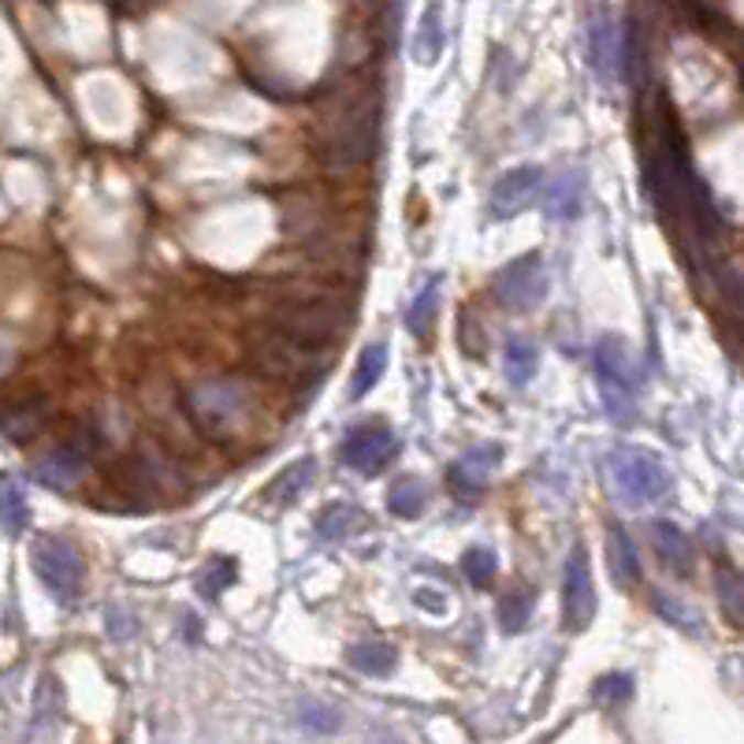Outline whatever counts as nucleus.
<instances>
[{"instance_id":"3","label":"nucleus","mask_w":744,"mask_h":744,"mask_svg":"<svg viewBox=\"0 0 744 744\" xmlns=\"http://www.w3.org/2000/svg\"><path fill=\"white\" fill-rule=\"evenodd\" d=\"M183 406L190 414L194 428H201L217 444H231L234 436H242L250 428L258 403L253 391L234 376H209L201 384H194L183 395Z\"/></svg>"},{"instance_id":"15","label":"nucleus","mask_w":744,"mask_h":744,"mask_svg":"<svg viewBox=\"0 0 744 744\" xmlns=\"http://www.w3.org/2000/svg\"><path fill=\"white\" fill-rule=\"evenodd\" d=\"M589 48H592L595 75H600L603 83H611V78L622 72V26L614 23L611 12H600V15L592 19Z\"/></svg>"},{"instance_id":"8","label":"nucleus","mask_w":744,"mask_h":744,"mask_svg":"<svg viewBox=\"0 0 744 744\" xmlns=\"http://www.w3.org/2000/svg\"><path fill=\"white\" fill-rule=\"evenodd\" d=\"M31 566L37 573V581L61 603H75L86 581V562L72 544L61 536H37L31 547Z\"/></svg>"},{"instance_id":"36","label":"nucleus","mask_w":744,"mask_h":744,"mask_svg":"<svg viewBox=\"0 0 744 744\" xmlns=\"http://www.w3.org/2000/svg\"><path fill=\"white\" fill-rule=\"evenodd\" d=\"M302 722L306 726H313V730H320V733H328V730H336L339 726V714L331 711V708H325V703H302Z\"/></svg>"},{"instance_id":"30","label":"nucleus","mask_w":744,"mask_h":744,"mask_svg":"<svg viewBox=\"0 0 744 744\" xmlns=\"http://www.w3.org/2000/svg\"><path fill=\"white\" fill-rule=\"evenodd\" d=\"M714 589H719V603L726 622L733 630H741V573L733 570V566H722V570L714 573Z\"/></svg>"},{"instance_id":"12","label":"nucleus","mask_w":744,"mask_h":744,"mask_svg":"<svg viewBox=\"0 0 744 744\" xmlns=\"http://www.w3.org/2000/svg\"><path fill=\"white\" fill-rule=\"evenodd\" d=\"M86 473H90V455H86L75 439L72 444H56L53 450H45V455L34 458V477L45 488L72 492V488H78L86 481Z\"/></svg>"},{"instance_id":"22","label":"nucleus","mask_w":744,"mask_h":744,"mask_svg":"<svg viewBox=\"0 0 744 744\" xmlns=\"http://www.w3.org/2000/svg\"><path fill=\"white\" fill-rule=\"evenodd\" d=\"M347 663L358 674H365V678H387V674L395 670V663H398V652L391 648V644L365 641V644H354V648L347 652Z\"/></svg>"},{"instance_id":"35","label":"nucleus","mask_w":744,"mask_h":744,"mask_svg":"<svg viewBox=\"0 0 744 744\" xmlns=\"http://www.w3.org/2000/svg\"><path fill=\"white\" fill-rule=\"evenodd\" d=\"M458 347H462L469 358H484V325H477L473 313L458 317Z\"/></svg>"},{"instance_id":"6","label":"nucleus","mask_w":744,"mask_h":744,"mask_svg":"<svg viewBox=\"0 0 744 744\" xmlns=\"http://www.w3.org/2000/svg\"><path fill=\"white\" fill-rule=\"evenodd\" d=\"M611 481L625 503L648 506L670 492V473L648 447H614L611 450Z\"/></svg>"},{"instance_id":"18","label":"nucleus","mask_w":744,"mask_h":744,"mask_svg":"<svg viewBox=\"0 0 744 744\" xmlns=\"http://www.w3.org/2000/svg\"><path fill=\"white\" fill-rule=\"evenodd\" d=\"M606 566H611V577L619 589H636L641 584V555L630 540L622 525L606 528Z\"/></svg>"},{"instance_id":"10","label":"nucleus","mask_w":744,"mask_h":744,"mask_svg":"<svg viewBox=\"0 0 744 744\" xmlns=\"http://www.w3.org/2000/svg\"><path fill=\"white\" fill-rule=\"evenodd\" d=\"M398 455V439L387 425H361L354 428L339 447L342 466H350L361 477H376L395 462Z\"/></svg>"},{"instance_id":"23","label":"nucleus","mask_w":744,"mask_h":744,"mask_svg":"<svg viewBox=\"0 0 744 744\" xmlns=\"http://www.w3.org/2000/svg\"><path fill=\"white\" fill-rule=\"evenodd\" d=\"M384 369H387V347H384V342H369V347L361 350V358H358L354 376H350V403L365 398L369 391L376 387V380L384 376Z\"/></svg>"},{"instance_id":"17","label":"nucleus","mask_w":744,"mask_h":744,"mask_svg":"<svg viewBox=\"0 0 744 744\" xmlns=\"http://www.w3.org/2000/svg\"><path fill=\"white\" fill-rule=\"evenodd\" d=\"M652 547L659 555V562L667 566L674 577H692V540L685 528H678L674 522H652Z\"/></svg>"},{"instance_id":"27","label":"nucleus","mask_w":744,"mask_h":744,"mask_svg":"<svg viewBox=\"0 0 744 744\" xmlns=\"http://www.w3.org/2000/svg\"><path fill=\"white\" fill-rule=\"evenodd\" d=\"M387 506L395 517H417L420 511H425V484L417 481V477H398L395 484H391L387 492Z\"/></svg>"},{"instance_id":"31","label":"nucleus","mask_w":744,"mask_h":744,"mask_svg":"<svg viewBox=\"0 0 744 744\" xmlns=\"http://www.w3.org/2000/svg\"><path fill=\"white\" fill-rule=\"evenodd\" d=\"M528 614H533V592H506L503 600H499V625H503L506 633H522Z\"/></svg>"},{"instance_id":"25","label":"nucleus","mask_w":744,"mask_h":744,"mask_svg":"<svg viewBox=\"0 0 744 744\" xmlns=\"http://www.w3.org/2000/svg\"><path fill=\"white\" fill-rule=\"evenodd\" d=\"M313 473H317V462H313V458H302V462H295L291 469H283L276 481H272L269 499H272V503H280V506H291L309 488Z\"/></svg>"},{"instance_id":"34","label":"nucleus","mask_w":744,"mask_h":744,"mask_svg":"<svg viewBox=\"0 0 744 744\" xmlns=\"http://www.w3.org/2000/svg\"><path fill=\"white\" fill-rule=\"evenodd\" d=\"M633 697V678L630 674H603L600 681H595V700L606 703V708H619Z\"/></svg>"},{"instance_id":"26","label":"nucleus","mask_w":744,"mask_h":744,"mask_svg":"<svg viewBox=\"0 0 744 744\" xmlns=\"http://www.w3.org/2000/svg\"><path fill=\"white\" fill-rule=\"evenodd\" d=\"M652 606H655V614H663L670 625H678L681 633H692V636H700L703 633V619L697 611H692L689 603L685 600H678V595H670V592H655L652 595Z\"/></svg>"},{"instance_id":"21","label":"nucleus","mask_w":744,"mask_h":744,"mask_svg":"<svg viewBox=\"0 0 744 744\" xmlns=\"http://www.w3.org/2000/svg\"><path fill=\"white\" fill-rule=\"evenodd\" d=\"M26 522H31V506H26L23 484L12 473H0V528L8 536H23Z\"/></svg>"},{"instance_id":"1","label":"nucleus","mask_w":744,"mask_h":744,"mask_svg":"<svg viewBox=\"0 0 744 744\" xmlns=\"http://www.w3.org/2000/svg\"><path fill=\"white\" fill-rule=\"evenodd\" d=\"M644 175H648V194L667 223H692L700 239H714L719 231V212H714L711 190L703 179L692 172L689 150L674 123L670 112H663L659 127H655V142L644 153Z\"/></svg>"},{"instance_id":"4","label":"nucleus","mask_w":744,"mask_h":744,"mask_svg":"<svg viewBox=\"0 0 744 744\" xmlns=\"http://www.w3.org/2000/svg\"><path fill=\"white\" fill-rule=\"evenodd\" d=\"M350 320H354V306H350L347 298L331 295V291H313V295L287 298L272 309V325H276L283 336L306 342L313 350H325L331 342H339L350 331Z\"/></svg>"},{"instance_id":"11","label":"nucleus","mask_w":744,"mask_h":744,"mask_svg":"<svg viewBox=\"0 0 744 744\" xmlns=\"http://www.w3.org/2000/svg\"><path fill=\"white\" fill-rule=\"evenodd\" d=\"M595 589H592V570H589V551L573 547L570 562H566L562 577V625L566 633H584L595 619Z\"/></svg>"},{"instance_id":"33","label":"nucleus","mask_w":744,"mask_h":744,"mask_svg":"<svg viewBox=\"0 0 744 744\" xmlns=\"http://www.w3.org/2000/svg\"><path fill=\"white\" fill-rule=\"evenodd\" d=\"M231 581H234V562L231 558H217V562L205 566V573L198 577V592L209 595V600H217Z\"/></svg>"},{"instance_id":"7","label":"nucleus","mask_w":744,"mask_h":744,"mask_svg":"<svg viewBox=\"0 0 744 744\" xmlns=\"http://www.w3.org/2000/svg\"><path fill=\"white\" fill-rule=\"evenodd\" d=\"M253 365H258L269 380H317L320 369H325V350H313L306 342L283 336V331H264V336L253 342Z\"/></svg>"},{"instance_id":"28","label":"nucleus","mask_w":744,"mask_h":744,"mask_svg":"<svg viewBox=\"0 0 744 744\" xmlns=\"http://www.w3.org/2000/svg\"><path fill=\"white\" fill-rule=\"evenodd\" d=\"M536 365H540V354L528 339H511L506 342V380L517 387H525L528 380L536 376Z\"/></svg>"},{"instance_id":"29","label":"nucleus","mask_w":744,"mask_h":744,"mask_svg":"<svg viewBox=\"0 0 744 744\" xmlns=\"http://www.w3.org/2000/svg\"><path fill=\"white\" fill-rule=\"evenodd\" d=\"M462 573H466V581L473 584V589H488V584L495 581V573H499V555L488 544L469 547V551L462 555Z\"/></svg>"},{"instance_id":"5","label":"nucleus","mask_w":744,"mask_h":744,"mask_svg":"<svg viewBox=\"0 0 744 744\" xmlns=\"http://www.w3.org/2000/svg\"><path fill=\"white\" fill-rule=\"evenodd\" d=\"M595 384H600V403L619 425L636 414V369L622 336H603L595 342Z\"/></svg>"},{"instance_id":"16","label":"nucleus","mask_w":744,"mask_h":744,"mask_svg":"<svg viewBox=\"0 0 744 744\" xmlns=\"http://www.w3.org/2000/svg\"><path fill=\"white\" fill-rule=\"evenodd\" d=\"M53 406L45 398H31V403H15L0 414V436L12 439V444H34L37 436L48 428Z\"/></svg>"},{"instance_id":"13","label":"nucleus","mask_w":744,"mask_h":744,"mask_svg":"<svg viewBox=\"0 0 744 744\" xmlns=\"http://www.w3.org/2000/svg\"><path fill=\"white\" fill-rule=\"evenodd\" d=\"M544 183V172L536 164H522V168H511L499 175V183L492 186V198H488V209H492L495 220H511L525 209L528 201L536 198Z\"/></svg>"},{"instance_id":"14","label":"nucleus","mask_w":744,"mask_h":744,"mask_svg":"<svg viewBox=\"0 0 744 744\" xmlns=\"http://www.w3.org/2000/svg\"><path fill=\"white\" fill-rule=\"evenodd\" d=\"M499 458H503V450H499V444H484V447H473L466 450L462 458H458L455 466H450L447 473V484L455 488L462 499H473L484 492L488 477H492V469L499 466Z\"/></svg>"},{"instance_id":"19","label":"nucleus","mask_w":744,"mask_h":744,"mask_svg":"<svg viewBox=\"0 0 744 744\" xmlns=\"http://www.w3.org/2000/svg\"><path fill=\"white\" fill-rule=\"evenodd\" d=\"M584 205V175L581 172H562L555 183L544 190V212L551 220H573Z\"/></svg>"},{"instance_id":"2","label":"nucleus","mask_w":744,"mask_h":744,"mask_svg":"<svg viewBox=\"0 0 744 744\" xmlns=\"http://www.w3.org/2000/svg\"><path fill=\"white\" fill-rule=\"evenodd\" d=\"M380 134L376 83H342L313 112V150L328 172H350L365 164Z\"/></svg>"},{"instance_id":"9","label":"nucleus","mask_w":744,"mask_h":744,"mask_svg":"<svg viewBox=\"0 0 744 744\" xmlns=\"http://www.w3.org/2000/svg\"><path fill=\"white\" fill-rule=\"evenodd\" d=\"M492 295L506 313H533L547 295V272H544V258L536 250L522 253L511 264L495 272Z\"/></svg>"},{"instance_id":"20","label":"nucleus","mask_w":744,"mask_h":744,"mask_svg":"<svg viewBox=\"0 0 744 744\" xmlns=\"http://www.w3.org/2000/svg\"><path fill=\"white\" fill-rule=\"evenodd\" d=\"M444 8H439V0H433V4L425 8V15H420L417 23V34H414V61L417 64H436L439 53H444Z\"/></svg>"},{"instance_id":"24","label":"nucleus","mask_w":744,"mask_h":744,"mask_svg":"<svg viewBox=\"0 0 744 744\" xmlns=\"http://www.w3.org/2000/svg\"><path fill=\"white\" fill-rule=\"evenodd\" d=\"M439 291H444V276H433L425 287L417 291L414 306L406 309V325L414 336H428L436 325V313H439Z\"/></svg>"},{"instance_id":"32","label":"nucleus","mask_w":744,"mask_h":744,"mask_svg":"<svg viewBox=\"0 0 744 744\" xmlns=\"http://www.w3.org/2000/svg\"><path fill=\"white\" fill-rule=\"evenodd\" d=\"M354 525H358L354 506H325V514L317 522V536L320 540H342Z\"/></svg>"}]
</instances>
